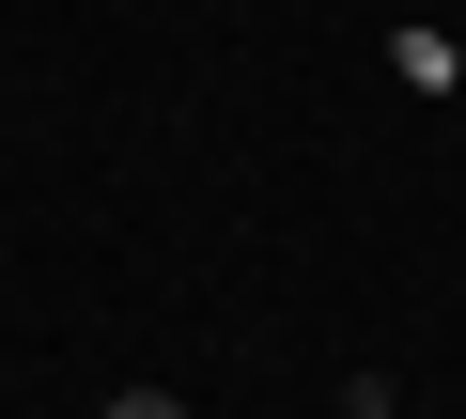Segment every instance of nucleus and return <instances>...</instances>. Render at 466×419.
<instances>
[{"instance_id":"2","label":"nucleus","mask_w":466,"mask_h":419,"mask_svg":"<svg viewBox=\"0 0 466 419\" xmlns=\"http://www.w3.org/2000/svg\"><path fill=\"white\" fill-rule=\"evenodd\" d=\"M389 419H404V404H389Z\"/></svg>"},{"instance_id":"1","label":"nucleus","mask_w":466,"mask_h":419,"mask_svg":"<svg viewBox=\"0 0 466 419\" xmlns=\"http://www.w3.org/2000/svg\"><path fill=\"white\" fill-rule=\"evenodd\" d=\"M94 419H187V404H171V388H109Z\"/></svg>"}]
</instances>
